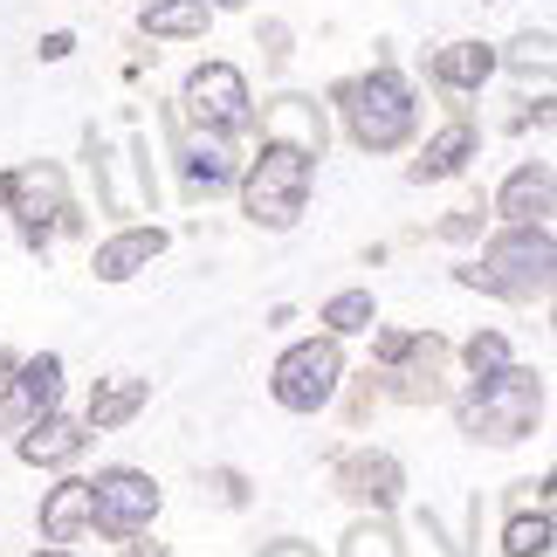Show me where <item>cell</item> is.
I'll use <instances>...</instances> for the list:
<instances>
[{
    "label": "cell",
    "mask_w": 557,
    "mask_h": 557,
    "mask_svg": "<svg viewBox=\"0 0 557 557\" xmlns=\"http://www.w3.org/2000/svg\"><path fill=\"white\" fill-rule=\"evenodd\" d=\"M550 262H557L550 227L544 221H517L496 248H488L482 269H461V283L468 289H496V296H523V304H530V296L550 289Z\"/></svg>",
    "instance_id": "7a4b0ae2"
},
{
    "label": "cell",
    "mask_w": 557,
    "mask_h": 557,
    "mask_svg": "<svg viewBox=\"0 0 557 557\" xmlns=\"http://www.w3.org/2000/svg\"><path fill=\"white\" fill-rule=\"evenodd\" d=\"M503 550L509 557H544L550 550V517H544V509H537V517H517L509 537H503Z\"/></svg>",
    "instance_id": "7402d4cb"
},
{
    "label": "cell",
    "mask_w": 557,
    "mask_h": 557,
    "mask_svg": "<svg viewBox=\"0 0 557 557\" xmlns=\"http://www.w3.org/2000/svg\"><path fill=\"white\" fill-rule=\"evenodd\" d=\"M262 132L275 145H296V152L324 159V117H317V103H304V97H275L269 117H262Z\"/></svg>",
    "instance_id": "30bf717a"
},
{
    "label": "cell",
    "mask_w": 557,
    "mask_h": 557,
    "mask_svg": "<svg viewBox=\"0 0 557 557\" xmlns=\"http://www.w3.org/2000/svg\"><path fill=\"white\" fill-rule=\"evenodd\" d=\"M76 455H83V426H76V420L41 413L35 426H21V461H35V468H62V461H76Z\"/></svg>",
    "instance_id": "8fae6325"
},
{
    "label": "cell",
    "mask_w": 557,
    "mask_h": 557,
    "mask_svg": "<svg viewBox=\"0 0 557 557\" xmlns=\"http://www.w3.org/2000/svg\"><path fill=\"white\" fill-rule=\"evenodd\" d=\"M468 152H475V132H468V124H447V132L413 159V180H447V173H461Z\"/></svg>",
    "instance_id": "d6986e66"
},
{
    "label": "cell",
    "mask_w": 557,
    "mask_h": 557,
    "mask_svg": "<svg viewBox=\"0 0 557 557\" xmlns=\"http://www.w3.org/2000/svg\"><path fill=\"white\" fill-rule=\"evenodd\" d=\"M8 200H14V213H21V227H28V242H35V248L76 221L55 165H28V173H14V180H8Z\"/></svg>",
    "instance_id": "52a82bcc"
},
{
    "label": "cell",
    "mask_w": 557,
    "mask_h": 557,
    "mask_svg": "<svg viewBox=\"0 0 557 557\" xmlns=\"http://www.w3.org/2000/svg\"><path fill=\"white\" fill-rule=\"evenodd\" d=\"M488 70H496V49H488V41H455V49L434 55V76L447 83V90H475Z\"/></svg>",
    "instance_id": "e0dca14e"
},
{
    "label": "cell",
    "mask_w": 557,
    "mask_h": 557,
    "mask_svg": "<svg viewBox=\"0 0 557 557\" xmlns=\"http://www.w3.org/2000/svg\"><path fill=\"white\" fill-rule=\"evenodd\" d=\"M159 517V488L152 475H138V468H111V475L90 482V523L111 530V537H132Z\"/></svg>",
    "instance_id": "5b68a950"
},
{
    "label": "cell",
    "mask_w": 557,
    "mask_h": 557,
    "mask_svg": "<svg viewBox=\"0 0 557 557\" xmlns=\"http://www.w3.org/2000/svg\"><path fill=\"white\" fill-rule=\"evenodd\" d=\"M537 413H544V379L523 372V366L488 372L475 393L461 399V426L475 441H523L530 426H537Z\"/></svg>",
    "instance_id": "6da1fadb"
},
{
    "label": "cell",
    "mask_w": 557,
    "mask_h": 557,
    "mask_svg": "<svg viewBox=\"0 0 557 557\" xmlns=\"http://www.w3.org/2000/svg\"><path fill=\"white\" fill-rule=\"evenodd\" d=\"M234 180V159L221 152V145H193V152H186V186L193 193H221Z\"/></svg>",
    "instance_id": "ffe728a7"
},
{
    "label": "cell",
    "mask_w": 557,
    "mask_h": 557,
    "mask_svg": "<svg viewBox=\"0 0 557 557\" xmlns=\"http://www.w3.org/2000/svg\"><path fill=\"white\" fill-rule=\"evenodd\" d=\"M468 372H475V379H488V372H503L509 366V345H503V337L496 331H482V337H468Z\"/></svg>",
    "instance_id": "603a6c76"
},
{
    "label": "cell",
    "mask_w": 557,
    "mask_h": 557,
    "mask_svg": "<svg viewBox=\"0 0 557 557\" xmlns=\"http://www.w3.org/2000/svg\"><path fill=\"white\" fill-rule=\"evenodd\" d=\"M242 200H248V221L296 227V213H304V200H310V152L269 138L262 159H255V173L242 180Z\"/></svg>",
    "instance_id": "3957f363"
},
{
    "label": "cell",
    "mask_w": 557,
    "mask_h": 557,
    "mask_svg": "<svg viewBox=\"0 0 557 557\" xmlns=\"http://www.w3.org/2000/svg\"><path fill=\"white\" fill-rule=\"evenodd\" d=\"M509 62H517V70H550V35H523L517 49H509Z\"/></svg>",
    "instance_id": "d4e9b609"
},
{
    "label": "cell",
    "mask_w": 557,
    "mask_h": 557,
    "mask_svg": "<svg viewBox=\"0 0 557 557\" xmlns=\"http://www.w3.org/2000/svg\"><path fill=\"white\" fill-rule=\"evenodd\" d=\"M345 557H399V544H393V530H385V523H358L351 537H345Z\"/></svg>",
    "instance_id": "cb8c5ba5"
},
{
    "label": "cell",
    "mask_w": 557,
    "mask_h": 557,
    "mask_svg": "<svg viewBox=\"0 0 557 557\" xmlns=\"http://www.w3.org/2000/svg\"><path fill=\"white\" fill-rule=\"evenodd\" d=\"M55 399H62V358L55 351H41L21 366V379L0 393V434H21V426H35L41 413H55Z\"/></svg>",
    "instance_id": "9c48e42d"
},
{
    "label": "cell",
    "mask_w": 557,
    "mask_h": 557,
    "mask_svg": "<svg viewBox=\"0 0 557 557\" xmlns=\"http://www.w3.org/2000/svg\"><path fill=\"white\" fill-rule=\"evenodd\" d=\"M83 523H90V482H62L55 496L41 503V537H49V544H70Z\"/></svg>",
    "instance_id": "2e32d148"
},
{
    "label": "cell",
    "mask_w": 557,
    "mask_h": 557,
    "mask_svg": "<svg viewBox=\"0 0 557 557\" xmlns=\"http://www.w3.org/2000/svg\"><path fill=\"white\" fill-rule=\"evenodd\" d=\"M324 324L331 331H372V296L366 289H345V296H331V304H324Z\"/></svg>",
    "instance_id": "44dd1931"
},
{
    "label": "cell",
    "mask_w": 557,
    "mask_h": 557,
    "mask_svg": "<svg viewBox=\"0 0 557 557\" xmlns=\"http://www.w3.org/2000/svg\"><path fill=\"white\" fill-rule=\"evenodd\" d=\"M186 117L213 124V132H242V124H248V83H242V70H227V62L193 70L186 76Z\"/></svg>",
    "instance_id": "ba28073f"
},
{
    "label": "cell",
    "mask_w": 557,
    "mask_h": 557,
    "mask_svg": "<svg viewBox=\"0 0 557 557\" xmlns=\"http://www.w3.org/2000/svg\"><path fill=\"white\" fill-rule=\"evenodd\" d=\"M262 557H317V550H304V544H275V550H262Z\"/></svg>",
    "instance_id": "484cf974"
},
{
    "label": "cell",
    "mask_w": 557,
    "mask_h": 557,
    "mask_svg": "<svg viewBox=\"0 0 557 557\" xmlns=\"http://www.w3.org/2000/svg\"><path fill=\"white\" fill-rule=\"evenodd\" d=\"M145 399H152V385H145V379H103L97 393H90V426H124Z\"/></svg>",
    "instance_id": "ac0fdd59"
},
{
    "label": "cell",
    "mask_w": 557,
    "mask_h": 557,
    "mask_svg": "<svg viewBox=\"0 0 557 557\" xmlns=\"http://www.w3.org/2000/svg\"><path fill=\"white\" fill-rule=\"evenodd\" d=\"M159 248H165L159 227H132V234H117V242L97 248V275L103 283H124V275H138L145 262H159Z\"/></svg>",
    "instance_id": "7c38bea8"
},
{
    "label": "cell",
    "mask_w": 557,
    "mask_h": 557,
    "mask_svg": "<svg viewBox=\"0 0 557 557\" xmlns=\"http://www.w3.org/2000/svg\"><path fill=\"white\" fill-rule=\"evenodd\" d=\"M138 28L145 35H165V41L207 35V0H145V8H138Z\"/></svg>",
    "instance_id": "5bb4252c"
},
{
    "label": "cell",
    "mask_w": 557,
    "mask_h": 557,
    "mask_svg": "<svg viewBox=\"0 0 557 557\" xmlns=\"http://www.w3.org/2000/svg\"><path fill=\"white\" fill-rule=\"evenodd\" d=\"M337 379H345V358H337L331 337L324 345H296L283 366H275V399H283L289 413H317V406L337 393Z\"/></svg>",
    "instance_id": "8992f818"
},
{
    "label": "cell",
    "mask_w": 557,
    "mask_h": 557,
    "mask_svg": "<svg viewBox=\"0 0 557 557\" xmlns=\"http://www.w3.org/2000/svg\"><path fill=\"white\" fill-rule=\"evenodd\" d=\"M496 207H503V221H544V213H550V165H523V173H509Z\"/></svg>",
    "instance_id": "9a60e30c"
},
{
    "label": "cell",
    "mask_w": 557,
    "mask_h": 557,
    "mask_svg": "<svg viewBox=\"0 0 557 557\" xmlns=\"http://www.w3.org/2000/svg\"><path fill=\"white\" fill-rule=\"evenodd\" d=\"M345 496L385 509V503L399 496V461L393 455H358V461H345Z\"/></svg>",
    "instance_id": "4fadbf2b"
},
{
    "label": "cell",
    "mask_w": 557,
    "mask_h": 557,
    "mask_svg": "<svg viewBox=\"0 0 557 557\" xmlns=\"http://www.w3.org/2000/svg\"><path fill=\"white\" fill-rule=\"evenodd\" d=\"M351 103V138L366 145V152H393V145H406V132H413V90L393 76V70H379L366 83H351L345 90Z\"/></svg>",
    "instance_id": "277c9868"
},
{
    "label": "cell",
    "mask_w": 557,
    "mask_h": 557,
    "mask_svg": "<svg viewBox=\"0 0 557 557\" xmlns=\"http://www.w3.org/2000/svg\"><path fill=\"white\" fill-rule=\"evenodd\" d=\"M41 557H62V550H41Z\"/></svg>",
    "instance_id": "4316f807"
}]
</instances>
